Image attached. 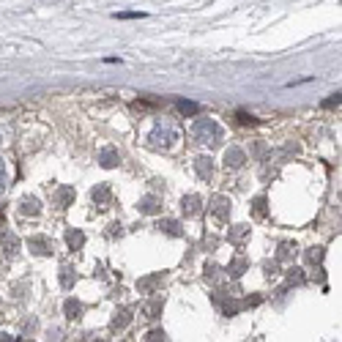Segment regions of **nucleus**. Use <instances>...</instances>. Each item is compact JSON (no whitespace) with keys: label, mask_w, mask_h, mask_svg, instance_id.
Returning a JSON list of instances; mask_svg holds the SVG:
<instances>
[{"label":"nucleus","mask_w":342,"mask_h":342,"mask_svg":"<svg viewBox=\"0 0 342 342\" xmlns=\"http://www.w3.org/2000/svg\"><path fill=\"white\" fill-rule=\"evenodd\" d=\"M66 244L71 246V249H79V246L85 244V236L79 233V230H69V233H66Z\"/></svg>","instance_id":"423d86ee"},{"label":"nucleus","mask_w":342,"mask_h":342,"mask_svg":"<svg viewBox=\"0 0 342 342\" xmlns=\"http://www.w3.org/2000/svg\"><path fill=\"white\" fill-rule=\"evenodd\" d=\"M30 246H36V252H38V254H47V252H50V249H47L50 244H47L44 238H33V241H30Z\"/></svg>","instance_id":"ddd939ff"},{"label":"nucleus","mask_w":342,"mask_h":342,"mask_svg":"<svg viewBox=\"0 0 342 342\" xmlns=\"http://www.w3.org/2000/svg\"><path fill=\"white\" fill-rule=\"evenodd\" d=\"M66 317H69V320H74V317H79V304H77V301H66Z\"/></svg>","instance_id":"9b49d317"},{"label":"nucleus","mask_w":342,"mask_h":342,"mask_svg":"<svg viewBox=\"0 0 342 342\" xmlns=\"http://www.w3.org/2000/svg\"><path fill=\"white\" fill-rule=\"evenodd\" d=\"M176 107H178L184 115H197V113H200V104H197V101H189V99H178Z\"/></svg>","instance_id":"20e7f679"},{"label":"nucleus","mask_w":342,"mask_h":342,"mask_svg":"<svg viewBox=\"0 0 342 342\" xmlns=\"http://www.w3.org/2000/svg\"><path fill=\"white\" fill-rule=\"evenodd\" d=\"M197 173H200L203 178L211 176V159H197Z\"/></svg>","instance_id":"1a4fd4ad"},{"label":"nucleus","mask_w":342,"mask_h":342,"mask_svg":"<svg viewBox=\"0 0 342 342\" xmlns=\"http://www.w3.org/2000/svg\"><path fill=\"white\" fill-rule=\"evenodd\" d=\"M22 211L25 213H38V200H25L22 203Z\"/></svg>","instance_id":"4468645a"},{"label":"nucleus","mask_w":342,"mask_h":342,"mask_svg":"<svg viewBox=\"0 0 342 342\" xmlns=\"http://www.w3.org/2000/svg\"><path fill=\"white\" fill-rule=\"evenodd\" d=\"M93 203H96V205H107L110 203V189L107 186L93 189Z\"/></svg>","instance_id":"0eeeda50"},{"label":"nucleus","mask_w":342,"mask_h":342,"mask_svg":"<svg viewBox=\"0 0 342 342\" xmlns=\"http://www.w3.org/2000/svg\"><path fill=\"white\" fill-rule=\"evenodd\" d=\"M225 164H230V167H241V164H244V151L230 148L227 154H225Z\"/></svg>","instance_id":"39448f33"},{"label":"nucleus","mask_w":342,"mask_h":342,"mask_svg":"<svg viewBox=\"0 0 342 342\" xmlns=\"http://www.w3.org/2000/svg\"><path fill=\"white\" fill-rule=\"evenodd\" d=\"M129 323V312H121V317H115V326H126Z\"/></svg>","instance_id":"a211bd4d"},{"label":"nucleus","mask_w":342,"mask_h":342,"mask_svg":"<svg viewBox=\"0 0 342 342\" xmlns=\"http://www.w3.org/2000/svg\"><path fill=\"white\" fill-rule=\"evenodd\" d=\"M184 217H197V213H200L203 208H200V197L197 195H189V197H184Z\"/></svg>","instance_id":"f03ea898"},{"label":"nucleus","mask_w":342,"mask_h":342,"mask_svg":"<svg viewBox=\"0 0 342 342\" xmlns=\"http://www.w3.org/2000/svg\"><path fill=\"white\" fill-rule=\"evenodd\" d=\"M148 339H164V331H151Z\"/></svg>","instance_id":"6ab92c4d"},{"label":"nucleus","mask_w":342,"mask_h":342,"mask_svg":"<svg viewBox=\"0 0 342 342\" xmlns=\"http://www.w3.org/2000/svg\"><path fill=\"white\" fill-rule=\"evenodd\" d=\"M236 118H238V123H249V126H254V123H258V121H254V115H249V113H244V110H238V113H236Z\"/></svg>","instance_id":"f8f14e48"},{"label":"nucleus","mask_w":342,"mask_h":342,"mask_svg":"<svg viewBox=\"0 0 342 342\" xmlns=\"http://www.w3.org/2000/svg\"><path fill=\"white\" fill-rule=\"evenodd\" d=\"M178 225H176V222H164V230H167V233H173V236H178V230H176Z\"/></svg>","instance_id":"f3484780"},{"label":"nucleus","mask_w":342,"mask_h":342,"mask_svg":"<svg viewBox=\"0 0 342 342\" xmlns=\"http://www.w3.org/2000/svg\"><path fill=\"white\" fill-rule=\"evenodd\" d=\"M121 162V154H118L115 148H104L101 151V167H115Z\"/></svg>","instance_id":"7ed1b4c3"},{"label":"nucleus","mask_w":342,"mask_h":342,"mask_svg":"<svg viewBox=\"0 0 342 342\" xmlns=\"http://www.w3.org/2000/svg\"><path fill=\"white\" fill-rule=\"evenodd\" d=\"M323 107H326V110H331V107H339V93H334L331 99H326V101H323Z\"/></svg>","instance_id":"dca6fc26"},{"label":"nucleus","mask_w":342,"mask_h":342,"mask_svg":"<svg viewBox=\"0 0 342 342\" xmlns=\"http://www.w3.org/2000/svg\"><path fill=\"white\" fill-rule=\"evenodd\" d=\"M195 134H197L203 142H211V145H217V142L222 140V129L211 121V118H205V121L197 123V126H195Z\"/></svg>","instance_id":"f257e3e1"},{"label":"nucleus","mask_w":342,"mask_h":342,"mask_svg":"<svg viewBox=\"0 0 342 342\" xmlns=\"http://www.w3.org/2000/svg\"><path fill=\"white\" fill-rule=\"evenodd\" d=\"M140 211L142 213H159V200L156 197H145V200L140 203Z\"/></svg>","instance_id":"6e6552de"},{"label":"nucleus","mask_w":342,"mask_h":342,"mask_svg":"<svg viewBox=\"0 0 342 342\" xmlns=\"http://www.w3.org/2000/svg\"><path fill=\"white\" fill-rule=\"evenodd\" d=\"M3 176H6V164L0 162V184H3Z\"/></svg>","instance_id":"aec40b11"},{"label":"nucleus","mask_w":342,"mask_h":342,"mask_svg":"<svg viewBox=\"0 0 342 342\" xmlns=\"http://www.w3.org/2000/svg\"><path fill=\"white\" fill-rule=\"evenodd\" d=\"M118 19H137V17H145L142 11H121V14H115Z\"/></svg>","instance_id":"2eb2a0df"},{"label":"nucleus","mask_w":342,"mask_h":342,"mask_svg":"<svg viewBox=\"0 0 342 342\" xmlns=\"http://www.w3.org/2000/svg\"><path fill=\"white\" fill-rule=\"evenodd\" d=\"M213 205H217V208H213V211H217V217H219V219H225V217H227V211H230V203L219 197V200L213 203Z\"/></svg>","instance_id":"9d476101"}]
</instances>
